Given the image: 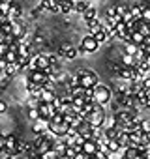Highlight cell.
Instances as JSON below:
<instances>
[{"instance_id":"1","label":"cell","mask_w":150,"mask_h":159,"mask_svg":"<svg viewBox=\"0 0 150 159\" xmlns=\"http://www.w3.org/2000/svg\"><path fill=\"white\" fill-rule=\"evenodd\" d=\"M83 118H85V122H87L90 127L100 129V127L105 124V109H103V105L94 103V107H92L88 112H85Z\"/></svg>"},{"instance_id":"2","label":"cell","mask_w":150,"mask_h":159,"mask_svg":"<svg viewBox=\"0 0 150 159\" xmlns=\"http://www.w3.org/2000/svg\"><path fill=\"white\" fill-rule=\"evenodd\" d=\"M109 99H111V88L109 86L100 84V83L96 86H92V101L94 103H100L105 107V103H109Z\"/></svg>"},{"instance_id":"3","label":"cell","mask_w":150,"mask_h":159,"mask_svg":"<svg viewBox=\"0 0 150 159\" xmlns=\"http://www.w3.org/2000/svg\"><path fill=\"white\" fill-rule=\"evenodd\" d=\"M75 75L79 79V86H83V88H92L98 84V75L92 69H79Z\"/></svg>"},{"instance_id":"4","label":"cell","mask_w":150,"mask_h":159,"mask_svg":"<svg viewBox=\"0 0 150 159\" xmlns=\"http://www.w3.org/2000/svg\"><path fill=\"white\" fill-rule=\"evenodd\" d=\"M26 81L36 83V84H40V86H47L49 81H51V77H49L43 69H36V67H32V71H30L28 77H26Z\"/></svg>"},{"instance_id":"5","label":"cell","mask_w":150,"mask_h":159,"mask_svg":"<svg viewBox=\"0 0 150 159\" xmlns=\"http://www.w3.org/2000/svg\"><path fill=\"white\" fill-rule=\"evenodd\" d=\"M45 125H47L49 133H53L54 137H66L68 129H69V124L66 120H62V122H45Z\"/></svg>"},{"instance_id":"6","label":"cell","mask_w":150,"mask_h":159,"mask_svg":"<svg viewBox=\"0 0 150 159\" xmlns=\"http://www.w3.org/2000/svg\"><path fill=\"white\" fill-rule=\"evenodd\" d=\"M116 75L120 79H126V81H139V73L135 67H128V66H120L116 67Z\"/></svg>"},{"instance_id":"7","label":"cell","mask_w":150,"mask_h":159,"mask_svg":"<svg viewBox=\"0 0 150 159\" xmlns=\"http://www.w3.org/2000/svg\"><path fill=\"white\" fill-rule=\"evenodd\" d=\"M36 109H38V116H40V120H41V122H47V120L56 112V111L53 109V105H51V103H43V101H40Z\"/></svg>"},{"instance_id":"8","label":"cell","mask_w":150,"mask_h":159,"mask_svg":"<svg viewBox=\"0 0 150 159\" xmlns=\"http://www.w3.org/2000/svg\"><path fill=\"white\" fill-rule=\"evenodd\" d=\"M98 47H100V43L94 39V36H92V34H88V36L81 41L79 51H81V52H96V51H98Z\"/></svg>"},{"instance_id":"9","label":"cell","mask_w":150,"mask_h":159,"mask_svg":"<svg viewBox=\"0 0 150 159\" xmlns=\"http://www.w3.org/2000/svg\"><path fill=\"white\" fill-rule=\"evenodd\" d=\"M38 98H40V101H43V103H53V101L56 99V94H54L49 86H43Z\"/></svg>"},{"instance_id":"10","label":"cell","mask_w":150,"mask_h":159,"mask_svg":"<svg viewBox=\"0 0 150 159\" xmlns=\"http://www.w3.org/2000/svg\"><path fill=\"white\" fill-rule=\"evenodd\" d=\"M81 150H83V153H85V155H94V152L98 150L96 140H94V139H87V140L81 144Z\"/></svg>"},{"instance_id":"11","label":"cell","mask_w":150,"mask_h":159,"mask_svg":"<svg viewBox=\"0 0 150 159\" xmlns=\"http://www.w3.org/2000/svg\"><path fill=\"white\" fill-rule=\"evenodd\" d=\"M15 64L21 67V69H25L28 64H30V51H25V52H19L17 54V58H15Z\"/></svg>"},{"instance_id":"12","label":"cell","mask_w":150,"mask_h":159,"mask_svg":"<svg viewBox=\"0 0 150 159\" xmlns=\"http://www.w3.org/2000/svg\"><path fill=\"white\" fill-rule=\"evenodd\" d=\"M34 67L45 71V69L49 67V56H45V54H38V56L34 58Z\"/></svg>"},{"instance_id":"13","label":"cell","mask_w":150,"mask_h":159,"mask_svg":"<svg viewBox=\"0 0 150 159\" xmlns=\"http://www.w3.org/2000/svg\"><path fill=\"white\" fill-rule=\"evenodd\" d=\"M25 32H26V30H25V26H23L21 23H15V21L12 23V36H13L15 39H21V38L25 36Z\"/></svg>"},{"instance_id":"14","label":"cell","mask_w":150,"mask_h":159,"mask_svg":"<svg viewBox=\"0 0 150 159\" xmlns=\"http://www.w3.org/2000/svg\"><path fill=\"white\" fill-rule=\"evenodd\" d=\"M120 148H122V144H120L118 139H109L107 140V153H120Z\"/></svg>"},{"instance_id":"15","label":"cell","mask_w":150,"mask_h":159,"mask_svg":"<svg viewBox=\"0 0 150 159\" xmlns=\"http://www.w3.org/2000/svg\"><path fill=\"white\" fill-rule=\"evenodd\" d=\"M77 52H79V49H75V47H71V45H66L64 51H62V58H66V60H73L75 56H77Z\"/></svg>"},{"instance_id":"16","label":"cell","mask_w":150,"mask_h":159,"mask_svg":"<svg viewBox=\"0 0 150 159\" xmlns=\"http://www.w3.org/2000/svg\"><path fill=\"white\" fill-rule=\"evenodd\" d=\"M128 41H131V43H135L137 47H141V45L144 43V36H143L139 30H133V32L129 34V39H128Z\"/></svg>"},{"instance_id":"17","label":"cell","mask_w":150,"mask_h":159,"mask_svg":"<svg viewBox=\"0 0 150 159\" xmlns=\"http://www.w3.org/2000/svg\"><path fill=\"white\" fill-rule=\"evenodd\" d=\"M58 13H73V2H69V0H60Z\"/></svg>"},{"instance_id":"18","label":"cell","mask_w":150,"mask_h":159,"mask_svg":"<svg viewBox=\"0 0 150 159\" xmlns=\"http://www.w3.org/2000/svg\"><path fill=\"white\" fill-rule=\"evenodd\" d=\"M87 26H88V30H90V34H96L98 30H101L103 28V25L94 17V19H90V21H87Z\"/></svg>"},{"instance_id":"19","label":"cell","mask_w":150,"mask_h":159,"mask_svg":"<svg viewBox=\"0 0 150 159\" xmlns=\"http://www.w3.org/2000/svg\"><path fill=\"white\" fill-rule=\"evenodd\" d=\"M41 88H43V86H40V84H36V83L26 81V90H28V94H30V96L38 98V96H40V92H41Z\"/></svg>"},{"instance_id":"20","label":"cell","mask_w":150,"mask_h":159,"mask_svg":"<svg viewBox=\"0 0 150 159\" xmlns=\"http://www.w3.org/2000/svg\"><path fill=\"white\" fill-rule=\"evenodd\" d=\"M8 17H12V19H19V17H21V6H19V4H12V2H10Z\"/></svg>"},{"instance_id":"21","label":"cell","mask_w":150,"mask_h":159,"mask_svg":"<svg viewBox=\"0 0 150 159\" xmlns=\"http://www.w3.org/2000/svg\"><path fill=\"white\" fill-rule=\"evenodd\" d=\"M137 155H139L137 148H135L133 144H128V146H126V150H124V159H135Z\"/></svg>"},{"instance_id":"22","label":"cell","mask_w":150,"mask_h":159,"mask_svg":"<svg viewBox=\"0 0 150 159\" xmlns=\"http://www.w3.org/2000/svg\"><path fill=\"white\" fill-rule=\"evenodd\" d=\"M122 66L135 67V66H137V60H135V56H131V54H126V52H124V56H122Z\"/></svg>"},{"instance_id":"23","label":"cell","mask_w":150,"mask_h":159,"mask_svg":"<svg viewBox=\"0 0 150 159\" xmlns=\"http://www.w3.org/2000/svg\"><path fill=\"white\" fill-rule=\"evenodd\" d=\"M92 36H94V39H96L98 43H105V41H107V38H109V32H105V30L101 28V30H98V32H96V34H92Z\"/></svg>"},{"instance_id":"24","label":"cell","mask_w":150,"mask_h":159,"mask_svg":"<svg viewBox=\"0 0 150 159\" xmlns=\"http://www.w3.org/2000/svg\"><path fill=\"white\" fill-rule=\"evenodd\" d=\"M40 157H41V159H60V155H58L53 148H49V150H45L43 153H40Z\"/></svg>"},{"instance_id":"25","label":"cell","mask_w":150,"mask_h":159,"mask_svg":"<svg viewBox=\"0 0 150 159\" xmlns=\"http://www.w3.org/2000/svg\"><path fill=\"white\" fill-rule=\"evenodd\" d=\"M98 15V11H96V8H92V6H88L85 11H83V17H85V21H90V19H94Z\"/></svg>"},{"instance_id":"26","label":"cell","mask_w":150,"mask_h":159,"mask_svg":"<svg viewBox=\"0 0 150 159\" xmlns=\"http://www.w3.org/2000/svg\"><path fill=\"white\" fill-rule=\"evenodd\" d=\"M137 45L135 43H131V41H126V45H124V52L126 54H131V56H135V52H137Z\"/></svg>"},{"instance_id":"27","label":"cell","mask_w":150,"mask_h":159,"mask_svg":"<svg viewBox=\"0 0 150 159\" xmlns=\"http://www.w3.org/2000/svg\"><path fill=\"white\" fill-rule=\"evenodd\" d=\"M118 133H120V129H116V127L113 125V127L105 129V135H103V137H105V139H116V137H118Z\"/></svg>"},{"instance_id":"28","label":"cell","mask_w":150,"mask_h":159,"mask_svg":"<svg viewBox=\"0 0 150 159\" xmlns=\"http://www.w3.org/2000/svg\"><path fill=\"white\" fill-rule=\"evenodd\" d=\"M141 10H143L141 6H133V8H129V17H131V19H135V21H137V19H141Z\"/></svg>"},{"instance_id":"29","label":"cell","mask_w":150,"mask_h":159,"mask_svg":"<svg viewBox=\"0 0 150 159\" xmlns=\"http://www.w3.org/2000/svg\"><path fill=\"white\" fill-rule=\"evenodd\" d=\"M85 94V88L83 86H71V98H79V96H83Z\"/></svg>"},{"instance_id":"30","label":"cell","mask_w":150,"mask_h":159,"mask_svg":"<svg viewBox=\"0 0 150 159\" xmlns=\"http://www.w3.org/2000/svg\"><path fill=\"white\" fill-rule=\"evenodd\" d=\"M141 19H143L144 23L150 21V8H143V10H141Z\"/></svg>"},{"instance_id":"31","label":"cell","mask_w":150,"mask_h":159,"mask_svg":"<svg viewBox=\"0 0 150 159\" xmlns=\"http://www.w3.org/2000/svg\"><path fill=\"white\" fill-rule=\"evenodd\" d=\"M4 148H6V135L0 133V152H2Z\"/></svg>"},{"instance_id":"32","label":"cell","mask_w":150,"mask_h":159,"mask_svg":"<svg viewBox=\"0 0 150 159\" xmlns=\"http://www.w3.org/2000/svg\"><path fill=\"white\" fill-rule=\"evenodd\" d=\"M6 111H8V103L0 99V114H2V112H6Z\"/></svg>"},{"instance_id":"33","label":"cell","mask_w":150,"mask_h":159,"mask_svg":"<svg viewBox=\"0 0 150 159\" xmlns=\"http://www.w3.org/2000/svg\"><path fill=\"white\" fill-rule=\"evenodd\" d=\"M8 51V43H4V41H0V56H2L4 52Z\"/></svg>"},{"instance_id":"34","label":"cell","mask_w":150,"mask_h":159,"mask_svg":"<svg viewBox=\"0 0 150 159\" xmlns=\"http://www.w3.org/2000/svg\"><path fill=\"white\" fill-rule=\"evenodd\" d=\"M30 118H32V120H40V116H38V109H32V111H30Z\"/></svg>"},{"instance_id":"35","label":"cell","mask_w":150,"mask_h":159,"mask_svg":"<svg viewBox=\"0 0 150 159\" xmlns=\"http://www.w3.org/2000/svg\"><path fill=\"white\" fill-rule=\"evenodd\" d=\"M144 96H146V99H148V103H150V88L144 90Z\"/></svg>"},{"instance_id":"36","label":"cell","mask_w":150,"mask_h":159,"mask_svg":"<svg viewBox=\"0 0 150 159\" xmlns=\"http://www.w3.org/2000/svg\"><path fill=\"white\" fill-rule=\"evenodd\" d=\"M144 137H146V140H148V144H150V131H148V133H144Z\"/></svg>"},{"instance_id":"37","label":"cell","mask_w":150,"mask_h":159,"mask_svg":"<svg viewBox=\"0 0 150 159\" xmlns=\"http://www.w3.org/2000/svg\"><path fill=\"white\" fill-rule=\"evenodd\" d=\"M75 2H85V0H73V4H75Z\"/></svg>"},{"instance_id":"38","label":"cell","mask_w":150,"mask_h":159,"mask_svg":"<svg viewBox=\"0 0 150 159\" xmlns=\"http://www.w3.org/2000/svg\"><path fill=\"white\" fill-rule=\"evenodd\" d=\"M146 26H148V28H150V21H148V23H146Z\"/></svg>"},{"instance_id":"39","label":"cell","mask_w":150,"mask_h":159,"mask_svg":"<svg viewBox=\"0 0 150 159\" xmlns=\"http://www.w3.org/2000/svg\"><path fill=\"white\" fill-rule=\"evenodd\" d=\"M148 52H150V47H148Z\"/></svg>"}]
</instances>
